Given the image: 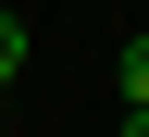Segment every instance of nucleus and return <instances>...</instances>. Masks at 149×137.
Instances as JSON below:
<instances>
[{
    "label": "nucleus",
    "mask_w": 149,
    "mask_h": 137,
    "mask_svg": "<svg viewBox=\"0 0 149 137\" xmlns=\"http://www.w3.org/2000/svg\"><path fill=\"white\" fill-rule=\"evenodd\" d=\"M13 75H25V13L0 0V87H13Z\"/></svg>",
    "instance_id": "nucleus-1"
},
{
    "label": "nucleus",
    "mask_w": 149,
    "mask_h": 137,
    "mask_svg": "<svg viewBox=\"0 0 149 137\" xmlns=\"http://www.w3.org/2000/svg\"><path fill=\"white\" fill-rule=\"evenodd\" d=\"M124 112H149V37H124Z\"/></svg>",
    "instance_id": "nucleus-2"
},
{
    "label": "nucleus",
    "mask_w": 149,
    "mask_h": 137,
    "mask_svg": "<svg viewBox=\"0 0 149 137\" xmlns=\"http://www.w3.org/2000/svg\"><path fill=\"white\" fill-rule=\"evenodd\" d=\"M124 137H149V112H124Z\"/></svg>",
    "instance_id": "nucleus-3"
}]
</instances>
